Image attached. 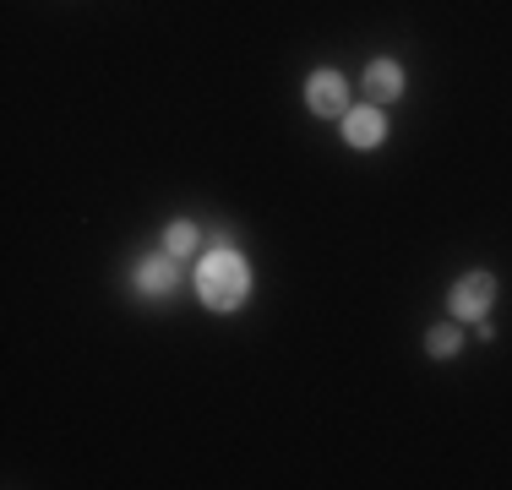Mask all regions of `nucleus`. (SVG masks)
<instances>
[{
    "label": "nucleus",
    "instance_id": "4",
    "mask_svg": "<svg viewBox=\"0 0 512 490\" xmlns=\"http://www.w3.org/2000/svg\"><path fill=\"white\" fill-rule=\"evenodd\" d=\"M131 289L137 294H148V300H164V294H175L180 289V267H175V256H148V262H137V273H131Z\"/></svg>",
    "mask_w": 512,
    "mask_h": 490
},
{
    "label": "nucleus",
    "instance_id": "1",
    "mask_svg": "<svg viewBox=\"0 0 512 490\" xmlns=\"http://www.w3.org/2000/svg\"><path fill=\"white\" fill-rule=\"evenodd\" d=\"M251 289V267L240 262L235 245H213V251L197 262V294L207 311H235Z\"/></svg>",
    "mask_w": 512,
    "mask_h": 490
},
{
    "label": "nucleus",
    "instance_id": "7",
    "mask_svg": "<svg viewBox=\"0 0 512 490\" xmlns=\"http://www.w3.org/2000/svg\"><path fill=\"white\" fill-rule=\"evenodd\" d=\"M197 245H202V235H197V224H186V218L164 229V251H169V256H191Z\"/></svg>",
    "mask_w": 512,
    "mask_h": 490
},
{
    "label": "nucleus",
    "instance_id": "6",
    "mask_svg": "<svg viewBox=\"0 0 512 490\" xmlns=\"http://www.w3.org/2000/svg\"><path fill=\"white\" fill-rule=\"evenodd\" d=\"M365 93H371L376 104L398 98V93H404V66H398V60H376V66L365 71Z\"/></svg>",
    "mask_w": 512,
    "mask_h": 490
},
{
    "label": "nucleus",
    "instance_id": "5",
    "mask_svg": "<svg viewBox=\"0 0 512 490\" xmlns=\"http://www.w3.org/2000/svg\"><path fill=\"white\" fill-rule=\"evenodd\" d=\"M382 137H387V115L376 104H355L344 115V142L349 147H376Z\"/></svg>",
    "mask_w": 512,
    "mask_h": 490
},
{
    "label": "nucleus",
    "instance_id": "2",
    "mask_svg": "<svg viewBox=\"0 0 512 490\" xmlns=\"http://www.w3.org/2000/svg\"><path fill=\"white\" fill-rule=\"evenodd\" d=\"M491 300H496V278H491V273L458 278L453 294H447V305H453V322H480V316L491 311Z\"/></svg>",
    "mask_w": 512,
    "mask_h": 490
},
{
    "label": "nucleus",
    "instance_id": "8",
    "mask_svg": "<svg viewBox=\"0 0 512 490\" xmlns=\"http://www.w3.org/2000/svg\"><path fill=\"white\" fill-rule=\"evenodd\" d=\"M425 349H431L436 360H453V354L463 349V338H458V322H442V327H431V333H425Z\"/></svg>",
    "mask_w": 512,
    "mask_h": 490
},
{
    "label": "nucleus",
    "instance_id": "3",
    "mask_svg": "<svg viewBox=\"0 0 512 490\" xmlns=\"http://www.w3.org/2000/svg\"><path fill=\"white\" fill-rule=\"evenodd\" d=\"M306 104H311V115H327V120L349 115V82L338 77V71H311Z\"/></svg>",
    "mask_w": 512,
    "mask_h": 490
}]
</instances>
